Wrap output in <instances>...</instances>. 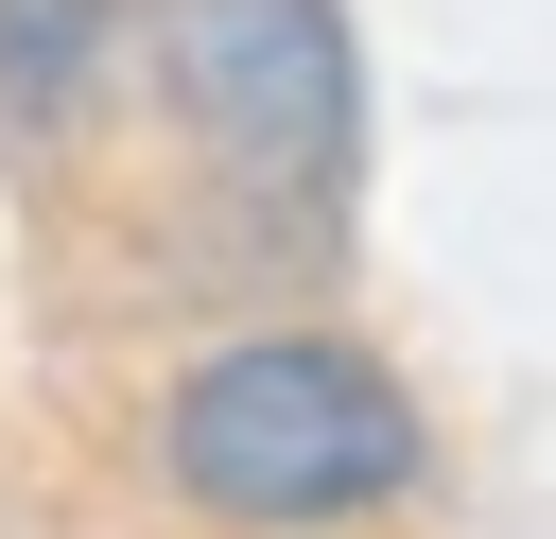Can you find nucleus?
<instances>
[{
    "label": "nucleus",
    "instance_id": "7ed1b4c3",
    "mask_svg": "<svg viewBox=\"0 0 556 539\" xmlns=\"http://www.w3.org/2000/svg\"><path fill=\"white\" fill-rule=\"evenodd\" d=\"M139 87V0H0V139L70 156Z\"/></svg>",
    "mask_w": 556,
    "mask_h": 539
},
{
    "label": "nucleus",
    "instance_id": "f03ea898",
    "mask_svg": "<svg viewBox=\"0 0 556 539\" xmlns=\"http://www.w3.org/2000/svg\"><path fill=\"white\" fill-rule=\"evenodd\" d=\"M139 104L174 156L295 261L365 191V35L348 0H139Z\"/></svg>",
    "mask_w": 556,
    "mask_h": 539
},
{
    "label": "nucleus",
    "instance_id": "f257e3e1",
    "mask_svg": "<svg viewBox=\"0 0 556 539\" xmlns=\"http://www.w3.org/2000/svg\"><path fill=\"white\" fill-rule=\"evenodd\" d=\"M156 487L226 539H348V522H400L434 487V417L365 330L261 313L156 383Z\"/></svg>",
    "mask_w": 556,
    "mask_h": 539
}]
</instances>
